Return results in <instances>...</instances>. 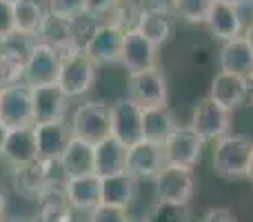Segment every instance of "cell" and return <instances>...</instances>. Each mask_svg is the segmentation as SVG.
Segmentation results:
<instances>
[{"instance_id": "11", "label": "cell", "mask_w": 253, "mask_h": 222, "mask_svg": "<svg viewBox=\"0 0 253 222\" xmlns=\"http://www.w3.org/2000/svg\"><path fill=\"white\" fill-rule=\"evenodd\" d=\"M167 165L165 160V149L160 144L147 142V140H140V142L126 147V165L125 171L135 180L142 178H156L158 171Z\"/></svg>"}, {"instance_id": "25", "label": "cell", "mask_w": 253, "mask_h": 222, "mask_svg": "<svg viewBox=\"0 0 253 222\" xmlns=\"http://www.w3.org/2000/svg\"><path fill=\"white\" fill-rule=\"evenodd\" d=\"M207 27H209L211 34L218 40H222V43L233 40L245 34V27H242L238 7L224 4V2H215V0L209 9V16H207Z\"/></svg>"}, {"instance_id": "33", "label": "cell", "mask_w": 253, "mask_h": 222, "mask_svg": "<svg viewBox=\"0 0 253 222\" xmlns=\"http://www.w3.org/2000/svg\"><path fill=\"white\" fill-rule=\"evenodd\" d=\"M87 222H131L129 211L123 207H111V205H98L93 211H89Z\"/></svg>"}, {"instance_id": "17", "label": "cell", "mask_w": 253, "mask_h": 222, "mask_svg": "<svg viewBox=\"0 0 253 222\" xmlns=\"http://www.w3.org/2000/svg\"><path fill=\"white\" fill-rule=\"evenodd\" d=\"M207 98H211L215 105H220L222 109H227L229 113H231L233 109H238L245 100H249L247 78H240V76L220 71V74L211 80V89H209V96Z\"/></svg>"}, {"instance_id": "3", "label": "cell", "mask_w": 253, "mask_h": 222, "mask_svg": "<svg viewBox=\"0 0 253 222\" xmlns=\"http://www.w3.org/2000/svg\"><path fill=\"white\" fill-rule=\"evenodd\" d=\"M69 131L74 138L89 144H98L111 135L109 107L98 100H84L74 109L69 120Z\"/></svg>"}, {"instance_id": "41", "label": "cell", "mask_w": 253, "mask_h": 222, "mask_svg": "<svg viewBox=\"0 0 253 222\" xmlns=\"http://www.w3.org/2000/svg\"><path fill=\"white\" fill-rule=\"evenodd\" d=\"M247 87H249V100L253 102V74L247 78Z\"/></svg>"}, {"instance_id": "15", "label": "cell", "mask_w": 253, "mask_h": 222, "mask_svg": "<svg viewBox=\"0 0 253 222\" xmlns=\"http://www.w3.org/2000/svg\"><path fill=\"white\" fill-rule=\"evenodd\" d=\"M34 138L36 149H38V160L40 162H51L58 160L60 153L65 151L67 142L71 138L69 122H36L34 125Z\"/></svg>"}, {"instance_id": "13", "label": "cell", "mask_w": 253, "mask_h": 222, "mask_svg": "<svg viewBox=\"0 0 253 222\" xmlns=\"http://www.w3.org/2000/svg\"><path fill=\"white\" fill-rule=\"evenodd\" d=\"M31 105H34V125L60 122L69 111V98L58 85H42V87H31Z\"/></svg>"}, {"instance_id": "35", "label": "cell", "mask_w": 253, "mask_h": 222, "mask_svg": "<svg viewBox=\"0 0 253 222\" xmlns=\"http://www.w3.org/2000/svg\"><path fill=\"white\" fill-rule=\"evenodd\" d=\"M16 34V25H13V2L9 0H0V43Z\"/></svg>"}, {"instance_id": "12", "label": "cell", "mask_w": 253, "mask_h": 222, "mask_svg": "<svg viewBox=\"0 0 253 222\" xmlns=\"http://www.w3.org/2000/svg\"><path fill=\"white\" fill-rule=\"evenodd\" d=\"M123 38H125L123 27L114 25V22H100V27L93 31L91 40L84 47V53L96 65H114V62H120Z\"/></svg>"}, {"instance_id": "10", "label": "cell", "mask_w": 253, "mask_h": 222, "mask_svg": "<svg viewBox=\"0 0 253 222\" xmlns=\"http://www.w3.org/2000/svg\"><path fill=\"white\" fill-rule=\"evenodd\" d=\"M60 53L51 49L49 44L36 40L34 51L25 65V78L29 87H42V85H56L58 74H60Z\"/></svg>"}, {"instance_id": "5", "label": "cell", "mask_w": 253, "mask_h": 222, "mask_svg": "<svg viewBox=\"0 0 253 222\" xmlns=\"http://www.w3.org/2000/svg\"><path fill=\"white\" fill-rule=\"evenodd\" d=\"M202 147H205V138L191 125H175L167 142L162 144L167 165L184 167V169H193L198 165Z\"/></svg>"}, {"instance_id": "38", "label": "cell", "mask_w": 253, "mask_h": 222, "mask_svg": "<svg viewBox=\"0 0 253 222\" xmlns=\"http://www.w3.org/2000/svg\"><path fill=\"white\" fill-rule=\"evenodd\" d=\"M4 211H7V196L0 189V220H4Z\"/></svg>"}, {"instance_id": "4", "label": "cell", "mask_w": 253, "mask_h": 222, "mask_svg": "<svg viewBox=\"0 0 253 222\" xmlns=\"http://www.w3.org/2000/svg\"><path fill=\"white\" fill-rule=\"evenodd\" d=\"M193 171L184 169V167L165 165L158 176L153 178V191H156V200L162 205H180L187 207L193 198Z\"/></svg>"}, {"instance_id": "20", "label": "cell", "mask_w": 253, "mask_h": 222, "mask_svg": "<svg viewBox=\"0 0 253 222\" xmlns=\"http://www.w3.org/2000/svg\"><path fill=\"white\" fill-rule=\"evenodd\" d=\"M58 162H60L62 174H65L67 180L91 176L93 174V144L71 135L65 151L58 158Z\"/></svg>"}, {"instance_id": "16", "label": "cell", "mask_w": 253, "mask_h": 222, "mask_svg": "<svg viewBox=\"0 0 253 222\" xmlns=\"http://www.w3.org/2000/svg\"><path fill=\"white\" fill-rule=\"evenodd\" d=\"M2 158L4 162L18 169V167L31 165L38 160V149H36V138H34V125L31 127H18V129L7 131V140L2 147Z\"/></svg>"}, {"instance_id": "18", "label": "cell", "mask_w": 253, "mask_h": 222, "mask_svg": "<svg viewBox=\"0 0 253 222\" xmlns=\"http://www.w3.org/2000/svg\"><path fill=\"white\" fill-rule=\"evenodd\" d=\"M34 44L36 38L18 34V31L0 43V58H2L13 83H22V78H25V65L34 51Z\"/></svg>"}, {"instance_id": "26", "label": "cell", "mask_w": 253, "mask_h": 222, "mask_svg": "<svg viewBox=\"0 0 253 222\" xmlns=\"http://www.w3.org/2000/svg\"><path fill=\"white\" fill-rule=\"evenodd\" d=\"M135 184H138V180L131 178L126 171L118 176H111V178H102L100 205L123 207V209L129 211L131 202L135 200Z\"/></svg>"}, {"instance_id": "24", "label": "cell", "mask_w": 253, "mask_h": 222, "mask_svg": "<svg viewBox=\"0 0 253 222\" xmlns=\"http://www.w3.org/2000/svg\"><path fill=\"white\" fill-rule=\"evenodd\" d=\"M100 189L102 180L96 174L71 178L65 182V193L74 211H93L100 205Z\"/></svg>"}, {"instance_id": "19", "label": "cell", "mask_w": 253, "mask_h": 222, "mask_svg": "<svg viewBox=\"0 0 253 222\" xmlns=\"http://www.w3.org/2000/svg\"><path fill=\"white\" fill-rule=\"evenodd\" d=\"M38 43L49 44L51 49H56L58 53L67 56L71 51H78L74 44V25H71V18H62V16H53L47 11L42 27H40L38 36H36Z\"/></svg>"}, {"instance_id": "29", "label": "cell", "mask_w": 253, "mask_h": 222, "mask_svg": "<svg viewBox=\"0 0 253 222\" xmlns=\"http://www.w3.org/2000/svg\"><path fill=\"white\" fill-rule=\"evenodd\" d=\"M13 184L25 198H34L40 200V196L47 189V176H44V165L40 160L31 162V165L18 167L13 169Z\"/></svg>"}, {"instance_id": "2", "label": "cell", "mask_w": 253, "mask_h": 222, "mask_svg": "<svg viewBox=\"0 0 253 222\" xmlns=\"http://www.w3.org/2000/svg\"><path fill=\"white\" fill-rule=\"evenodd\" d=\"M253 156V142L245 135L227 133L215 140L213 147V169L227 180L247 178L249 162Z\"/></svg>"}, {"instance_id": "44", "label": "cell", "mask_w": 253, "mask_h": 222, "mask_svg": "<svg viewBox=\"0 0 253 222\" xmlns=\"http://www.w3.org/2000/svg\"><path fill=\"white\" fill-rule=\"evenodd\" d=\"M247 178L253 182V156H251V162H249V171H247Z\"/></svg>"}, {"instance_id": "28", "label": "cell", "mask_w": 253, "mask_h": 222, "mask_svg": "<svg viewBox=\"0 0 253 222\" xmlns=\"http://www.w3.org/2000/svg\"><path fill=\"white\" fill-rule=\"evenodd\" d=\"M47 18V9L40 0H13V25L18 34L36 38Z\"/></svg>"}, {"instance_id": "14", "label": "cell", "mask_w": 253, "mask_h": 222, "mask_svg": "<svg viewBox=\"0 0 253 222\" xmlns=\"http://www.w3.org/2000/svg\"><path fill=\"white\" fill-rule=\"evenodd\" d=\"M191 127L205 140H220L222 135L229 133L231 118H229L227 109L215 105L211 98H202V100L196 105V109H193Z\"/></svg>"}, {"instance_id": "40", "label": "cell", "mask_w": 253, "mask_h": 222, "mask_svg": "<svg viewBox=\"0 0 253 222\" xmlns=\"http://www.w3.org/2000/svg\"><path fill=\"white\" fill-rule=\"evenodd\" d=\"M7 127L0 122V156H2V147H4V140H7Z\"/></svg>"}, {"instance_id": "32", "label": "cell", "mask_w": 253, "mask_h": 222, "mask_svg": "<svg viewBox=\"0 0 253 222\" xmlns=\"http://www.w3.org/2000/svg\"><path fill=\"white\" fill-rule=\"evenodd\" d=\"M47 11L53 13V16L76 18L87 11V0H49Z\"/></svg>"}, {"instance_id": "43", "label": "cell", "mask_w": 253, "mask_h": 222, "mask_svg": "<svg viewBox=\"0 0 253 222\" xmlns=\"http://www.w3.org/2000/svg\"><path fill=\"white\" fill-rule=\"evenodd\" d=\"M215 2H224V4H233V7H238V4H242L245 0H215Z\"/></svg>"}, {"instance_id": "34", "label": "cell", "mask_w": 253, "mask_h": 222, "mask_svg": "<svg viewBox=\"0 0 253 222\" xmlns=\"http://www.w3.org/2000/svg\"><path fill=\"white\" fill-rule=\"evenodd\" d=\"M116 4H118V0H87V11L84 13L93 16L100 22H107L105 18L111 20V16H114V11H116Z\"/></svg>"}, {"instance_id": "30", "label": "cell", "mask_w": 253, "mask_h": 222, "mask_svg": "<svg viewBox=\"0 0 253 222\" xmlns=\"http://www.w3.org/2000/svg\"><path fill=\"white\" fill-rule=\"evenodd\" d=\"M213 0H171V9L187 22H207Z\"/></svg>"}, {"instance_id": "47", "label": "cell", "mask_w": 253, "mask_h": 222, "mask_svg": "<svg viewBox=\"0 0 253 222\" xmlns=\"http://www.w3.org/2000/svg\"><path fill=\"white\" fill-rule=\"evenodd\" d=\"M9 2H13V0H9Z\"/></svg>"}, {"instance_id": "7", "label": "cell", "mask_w": 253, "mask_h": 222, "mask_svg": "<svg viewBox=\"0 0 253 222\" xmlns=\"http://www.w3.org/2000/svg\"><path fill=\"white\" fill-rule=\"evenodd\" d=\"M126 98L140 107V109H153V107H167L169 89L167 78L160 69L140 71L129 76L126 85Z\"/></svg>"}, {"instance_id": "48", "label": "cell", "mask_w": 253, "mask_h": 222, "mask_svg": "<svg viewBox=\"0 0 253 222\" xmlns=\"http://www.w3.org/2000/svg\"><path fill=\"white\" fill-rule=\"evenodd\" d=\"M0 222H4V220H0Z\"/></svg>"}, {"instance_id": "37", "label": "cell", "mask_w": 253, "mask_h": 222, "mask_svg": "<svg viewBox=\"0 0 253 222\" xmlns=\"http://www.w3.org/2000/svg\"><path fill=\"white\" fill-rule=\"evenodd\" d=\"M7 85H13V80H11V76H9V71H7V67H4V62H2V58H0V91H2Z\"/></svg>"}, {"instance_id": "36", "label": "cell", "mask_w": 253, "mask_h": 222, "mask_svg": "<svg viewBox=\"0 0 253 222\" xmlns=\"http://www.w3.org/2000/svg\"><path fill=\"white\" fill-rule=\"evenodd\" d=\"M200 222H236V218H233V214L229 209H224V207H213V209H209L202 216Z\"/></svg>"}, {"instance_id": "6", "label": "cell", "mask_w": 253, "mask_h": 222, "mask_svg": "<svg viewBox=\"0 0 253 222\" xmlns=\"http://www.w3.org/2000/svg\"><path fill=\"white\" fill-rule=\"evenodd\" d=\"M0 122L7 129L34 125L31 87L27 83H13L0 91Z\"/></svg>"}, {"instance_id": "9", "label": "cell", "mask_w": 253, "mask_h": 222, "mask_svg": "<svg viewBox=\"0 0 253 222\" xmlns=\"http://www.w3.org/2000/svg\"><path fill=\"white\" fill-rule=\"evenodd\" d=\"M120 65L131 74L158 69V47L149 43L138 29H126L123 38V51H120Z\"/></svg>"}, {"instance_id": "31", "label": "cell", "mask_w": 253, "mask_h": 222, "mask_svg": "<svg viewBox=\"0 0 253 222\" xmlns=\"http://www.w3.org/2000/svg\"><path fill=\"white\" fill-rule=\"evenodd\" d=\"M147 222H191V218H189L187 207L162 205V202H156V207L151 209Z\"/></svg>"}, {"instance_id": "1", "label": "cell", "mask_w": 253, "mask_h": 222, "mask_svg": "<svg viewBox=\"0 0 253 222\" xmlns=\"http://www.w3.org/2000/svg\"><path fill=\"white\" fill-rule=\"evenodd\" d=\"M98 65L87 56L84 51H71L62 56L60 60V74H58L56 85L62 89L69 100L84 98L96 85Z\"/></svg>"}, {"instance_id": "21", "label": "cell", "mask_w": 253, "mask_h": 222, "mask_svg": "<svg viewBox=\"0 0 253 222\" xmlns=\"http://www.w3.org/2000/svg\"><path fill=\"white\" fill-rule=\"evenodd\" d=\"M126 165V147L116 138H105L102 142L93 144V174L98 178H111V176L125 174Z\"/></svg>"}, {"instance_id": "22", "label": "cell", "mask_w": 253, "mask_h": 222, "mask_svg": "<svg viewBox=\"0 0 253 222\" xmlns=\"http://www.w3.org/2000/svg\"><path fill=\"white\" fill-rule=\"evenodd\" d=\"M135 29L156 47H162L173 36V20L162 7H142L135 20Z\"/></svg>"}, {"instance_id": "27", "label": "cell", "mask_w": 253, "mask_h": 222, "mask_svg": "<svg viewBox=\"0 0 253 222\" xmlns=\"http://www.w3.org/2000/svg\"><path fill=\"white\" fill-rule=\"evenodd\" d=\"M173 129H175L173 116H171V111L167 107L142 109V140L162 147Z\"/></svg>"}, {"instance_id": "45", "label": "cell", "mask_w": 253, "mask_h": 222, "mask_svg": "<svg viewBox=\"0 0 253 222\" xmlns=\"http://www.w3.org/2000/svg\"><path fill=\"white\" fill-rule=\"evenodd\" d=\"M4 222H31V218H11V220H4Z\"/></svg>"}, {"instance_id": "23", "label": "cell", "mask_w": 253, "mask_h": 222, "mask_svg": "<svg viewBox=\"0 0 253 222\" xmlns=\"http://www.w3.org/2000/svg\"><path fill=\"white\" fill-rule=\"evenodd\" d=\"M220 69L224 74H233L240 78H249L253 74V51L245 36H238L233 40H227L220 47Z\"/></svg>"}, {"instance_id": "46", "label": "cell", "mask_w": 253, "mask_h": 222, "mask_svg": "<svg viewBox=\"0 0 253 222\" xmlns=\"http://www.w3.org/2000/svg\"><path fill=\"white\" fill-rule=\"evenodd\" d=\"M249 2H251V4H253V0H249Z\"/></svg>"}, {"instance_id": "8", "label": "cell", "mask_w": 253, "mask_h": 222, "mask_svg": "<svg viewBox=\"0 0 253 222\" xmlns=\"http://www.w3.org/2000/svg\"><path fill=\"white\" fill-rule=\"evenodd\" d=\"M111 120V138H116L120 144H131L142 140V109L129 98H120L109 107Z\"/></svg>"}, {"instance_id": "39", "label": "cell", "mask_w": 253, "mask_h": 222, "mask_svg": "<svg viewBox=\"0 0 253 222\" xmlns=\"http://www.w3.org/2000/svg\"><path fill=\"white\" fill-rule=\"evenodd\" d=\"M242 36H245V40L249 43V47H251V51H253V22H251L249 27H247L245 34H242Z\"/></svg>"}, {"instance_id": "42", "label": "cell", "mask_w": 253, "mask_h": 222, "mask_svg": "<svg viewBox=\"0 0 253 222\" xmlns=\"http://www.w3.org/2000/svg\"><path fill=\"white\" fill-rule=\"evenodd\" d=\"M151 2L153 4H149V7H162V9H165V4L171 2V0H151Z\"/></svg>"}]
</instances>
